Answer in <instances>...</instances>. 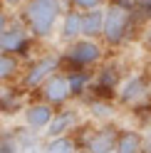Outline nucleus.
<instances>
[{
  "instance_id": "nucleus-1",
  "label": "nucleus",
  "mask_w": 151,
  "mask_h": 153,
  "mask_svg": "<svg viewBox=\"0 0 151 153\" xmlns=\"http://www.w3.org/2000/svg\"><path fill=\"white\" fill-rule=\"evenodd\" d=\"M62 17V0H25L20 5V22L35 40H47Z\"/></svg>"
},
{
  "instance_id": "nucleus-2",
  "label": "nucleus",
  "mask_w": 151,
  "mask_h": 153,
  "mask_svg": "<svg viewBox=\"0 0 151 153\" xmlns=\"http://www.w3.org/2000/svg\"><path fill=\"white\" fill-rule=\"evenodd\" d=\"M129 22H131V10L121 3H111L104 10V27H102V37L109 45H119L124 42V37L129 32Z\"/></svg>"
},
{
  "instance_id": "nucleus-3",
  "label": "nucleus",
  "mask_w": 151,
  "mask_h": 153,
  "mask_svg": "<svg viewBox=\"0 0 151 153\" xmlns=\"http://www.w3.org/2000/svg\"><path fill=\"white\" fill-rule=\"evenodd\" d=\"M32 35L27 32V27L20 20H10V25L5 27V32L0 35V52L7 54H22L30 45Z\"/></svg>"
},
{
  "instance_id": "nucleus-4",
  "label": "nucleus",
  "mask_w": 151,
  "mask_h": 153,
  "mask_svg": "<svg viewBox=\"0 0 151 153\" xmlns=\"http://www.w3.org/2000/svg\"><path fill=\"white\" fill-rule=\"evenodd\" d=\"M57 69H60V57H57V54L40 57V59H37L35 64H30V69L25 72L22 87H25V89H40L42 82H45L50 74H55Z\"/></svg>"
},
{
  "instance_id": "nucleus-5",
  "label": "nucleus",
  "mask_w": 151,
  "mask_h": 153,
  "mask_svg": "<svg viewBox=\"0 0 151 153\" xmlns=\"http://www.w3.org/2000/svg\"><path fill=\"white\" fill-rule=\"evenodd\" d=\"M99 57H102V47L94 40H89V37L74 40L70 45V50H67V59L74 67H79V69H84V67H89L94 62H99Z\"/></svg>"
},
{
  "instance_id": "nucleus-6",
  "label": "nucleus",
  "mask_w": 151,
  "mask_h": 153,
  "mask_svg": "<svg viewBox=\"0 0 151 153\" xmlns=\"http://www.w3.org/2000/svg\"><path fill=\"white\" fill-rule=\"evenodd\" d=\"M42 97L47 104H64L70 97H72V87H70V76L67 74H60V72H55L50 74L47 79L42 82Z\"/></svg>"
},
{
  "instance_id": "nucleus-7",
  "label": "nucleus",
  "mask_w": 151,
  "mask_h": 153,
  "mask_svg": "<svg viewBox=\"0 0 151 153\" xmlns=\"http://www.w3.org/2000/svg\"><path fill=\"white\" fill-rule=\"evenodd\" d=\"M52 116H55V109H52V104H47V101L30 104V106L25 109V123L30 128H35V131L47 128V123L52 121Z\"/></svg>"
},
{
  "instance_id": "nucleus-8",
  "label": "nucleus",
  "mask_w": 151,
  "mask_h": 153,
  "mask_svg": "<svg viewBox=\"0 0 151 153\" xmlns=\"http://www.w3.org/2000/svg\"><path fill=\"white\" fill-rule=\"evenodd\" d=\"M60 37L62 40H77V37H82V10H77V7H72V10L62 13L60 17Z\"/></svg>"
},
{
  "instance_id": "nucleus-9",
  "label": "nucleus",
  "mask_w": 151,
  "mask_h": 153,
  "mask_svg": "<svg viewBox=\"0 0 151 153\" xmlns=\"http://www.w3.org/2000/svg\"><path fill=\"white\" fill-rule=\"evenodd\" d=\"M102 27H104V10H102V7L82 13V37L94 40V37L102 35Z\"/></svg>"
},
{
  "instance_id": "nucleus-10",
  "label": "nucleus",
  "mask_w": 151,
  "mask_h": 153,
  "mask_svg": "<svg viewBox=\"0 0 151 153\" xmlns=\"http://www.w3.org/2000/svg\"><path fill=\"white\" fill-rule=\"evenodd\" d=\"M74 123H77V116H74V111H60V114H55L52 121L47 123V138H55V136H64Z\"/></svg>"
},
{
  "instance_id": "nucleus-11",
  "label": "nucleus",
  "mask_w": 151,
  "mask_h": 153,
  "mask_svg": "<svg viewBox=\"0 0 151 153\" xmlns=\"http://www.w3.org/2000/svg\"><path fill=\"white\" fill-rule=\"evenodd\" d=\"M114 146H117V133L111 128H104V131H97L87 141V153H109L114 151Z\"/></svg>"
},
{
  "instance_id": "nucleus-12",
  "label": "nucleus",
  "mask_w": 151,
  "mask_h": 153,
  "mask_svg": "<svg viewBox=\"0 0 151 153\" xmlns=\"http://www.w3.org/2000/svg\"><path fill=\"white\" fill-rule=\"evenodd\" d=\"M144 91H146V79L144 76H131L129 82H124L119 97L124 104H129V101H136L139 97H144Z\"/></svg>"
},
{
  "instance_id": "nucleus-13",
  "label": "nucleus",
  "mask_w": 151,
  "mask_h": 153,
  "mask_svg": "<svg viewBox=\"0 0 151 153\" xmlns=\"http://www.w3.org/2000/svg\"><path fill=\"white\" fill-rule=\"evenodd\" d=\"M141 151V138L139 133H121V136H117V146H114V153H139Z\"/></svg>"
},
{
  "instance_id": "nucleus-14",
  "label": "nucleus",
  "mask_w": 151,
  "mask_h": 153,
  "mask_svg": "<svg viewBox=\"0 0 151 153\" xmlns=\"http://www.w3.org/2000/svg\"><path fill=\"white\" fill-rule=\"evenodd\" d=\"M45 153H77V143L70 136H55L45 143Z\"/></svg>"
},
{
  "instance_id": "nucleus-15",
  "label": "nucleus",
  "mask_w": 151,
  "mask_h": 153,
  "mask_svg": "<svg viewBox=\"0 0 151 153\" xmlns=\"http://www.w3.org/2000/svg\"><path fill=\"white\" fill-rule=\"evenodd\" d=\"M17 67H20L17 54L0 52V82H5V79H10V76H15V74H17Z\"/></svg>"
},
{
  "instance_id": "nucleus-16",
  "label": "nucleus",
  "mask_w": 151,
  "mask_h": 153,
  "mask_svg": "<svg viewBox=\"0 0 151 153\" xmlns=\"http://www.w3.org/2000/svg\"><path fill=\"white\" fill-rule=\"evenodd\" d=\"M70 76V87H72V97H77V94H82V89L87 87V82H89V74L87 72H72V74H67Z\"/></svg>"
},
{
  "instance_id": "nucleus-17",
  "label": "nucleus",
  "mask_w": 151,
  "mask_h": 153,
  "mask_svg": "<svg viewBox=\"0 0 151 153\" xmlns=\"http://www.w3.org/2000/svg\"><path fill=\"white\" fill-rule=\"evenodd\" d=\"M89 109H92V114H94L97 119H109V116H111V106H109L107 101H92Z\"/></svg>"
},
{
  "instance_id": "nucleus-18",
  "label": "nucleus",
  "mask_w": 151,
  "mask_h": 153,
  "mask_svg": "<svg viewBox=\"0 0 151 153\" xmlns=\"http://www.w3.org/2000/svg\"><path fill=\"white\" fill-rule=\"evenodd\" d=\"M72 7H77V10H94V7H102V0H70Z\"/></svg>"
},
{
  "instance_id": "nucleus-19",
  "label": "nucleus",
  "mask_w": 151,
  "mask_h": 153,
  "mask_svg": "<svg viewBox=\"0 0 151 153\" xmlns=\"http://www.w3.org/2000/svg\"><path fill=\"white\" fill-rule=\"evenodd\" d=\"M7 25H10V15H7L5 10H0V35L5 32V27H7Z\"/></svg>"
},
{
  "instance_id": "nucleus-20",
  "label": "nucleus",
  "mask_w": 151,
  "mask_h": 153,
  "mask_svg": "<svg viewBox=\"0 0 151 153\" xmlns=\"http://www.w3.org/2000/svg\"><path fill=\"white\" fill-rule=\"evenodd\" d=\"M136 5H139V10H141V13L151 15V0H136Z\"/></svg>"
},
{
  "instance_id": "nucleus-21",
  "label": "nucleus",
  "mask_w": 151,
  "mask_h": 153,
  "mask_svg": "<svg viewBox=\"0 0 151 153\" xmlns=\"http://www.w3.org/2000/svg\"><path fill=\"white\" fill-rule=\"evenodd\" d=\"M3 3H5L7 7H20V5L25 3V0H3Z\"/></svg>"
},
{
  "instance_id": "nucleus-22",
  "label": "nucleus",
  "mask_w": 151,
  "mask_h": 153,
  "mask_svg": "<svg viewBox=\"0 0 151 153\" xmlns=\"http://www.w3.org/2000/svg\"><path fill=\"white\" fill-rule=\"evenodd\" d=\"M149 42H151V30H149Z\"/></svg>"
},
{
  "instance_id": "nucleus-23",
  "label": "nucleus",
  "mask_w": 151,
  "mask_h": 153,
  "mask_svg": "<svg viewBox=\"0 0 151 153\" xmlns=\"http://www.w3.org/2000/svg\"><path fill=\"white\" fill-rule=\"evenodd\" d=\"M0 94H3V89H0Z\"/></svg>"
},
{
  "instance_id": "nucleus-24",
  "label": "nucleus",
  "mask_w": 151,
  "mask_h": 153,
  "mask_svg": "<svg viewBox=\"0 0 151 153\" xmlns=\"http://www.w3.org/2000/svg\"><path fill=\"white\" fill-rule=\"evenodd\" d=\"M84 153H87V151H84Z\"/></svg>"
},
{
  "instance_id": "nucleus-25",
  "label": "nucleus",
  "mask_w": 151,
  "mask_h": 153,
  "mask_svg": "<svg viewBox=\"0 0 151 153\" xmlns=\"http://www.w3.org/2000/svg\"><path fill=\"white\" fill-rule=\"evenodd\" d=\"M109 153H111V151H109Z\"/></svg>"
}]
</instances>
